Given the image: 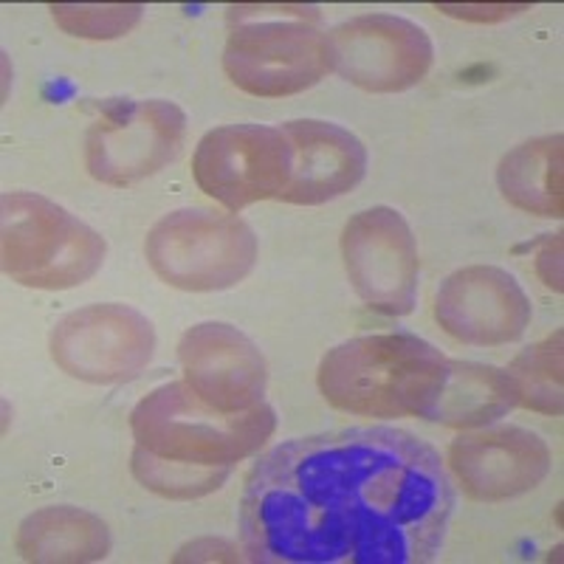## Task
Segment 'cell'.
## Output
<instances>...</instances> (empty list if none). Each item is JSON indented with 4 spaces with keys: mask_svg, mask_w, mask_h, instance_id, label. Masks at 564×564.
<instances>
[{
    "mask_svg": "<svg viewBox=\"0 0 564 564\" xmlns=\"http://www.w3.org/2000/svg\"><path fill=\"white\" fill-rule=\"evenodd\" d=\"M455 491L430 443L390 426L280 443L251 468L240 539L263 564H426Z\"/></svg>",
    "mask_w": 564,
    "mask_h": 564,
    "instance_id": "cell-1",
    "label": "cell"
},
{
    "mask_svg": "<svg viewBox=\"0 0 564 564\" xmlns=\"http://www.w3.org/2000/svg\"><path fill=\"white\" fill-rule=\"evenodd\" d=\"M449 372V359L412 334H376L341 341L319 365L330 406L359 417L426 415Z\"/></svg>",
    "mask_w": 564,
    "mask_h": 564,
    "instance_id": "cell-2",
    "label": "cell"
},
{
    "mask_svg": "<svg viewBox=\"0 0 564 564\" xmlns=\"http://www.w3.org/2000/svg\"><path fill=\"white\" fill-rule=\"evenodd\" d=\"M135 446L164 460L189 466H235L274 435L276 415L257 404L243 412H220L195 395L186 381H173L141 398L130 415Z\"/></svg>",
    "mask_w": 564,
    "mask_h": 564,
    "instance_id": "cell-3",
    "label": "cell"
},
{
    "mask_svg": "<svg viewBox=\"0 0 564 564\" xmlns=\"http://www.w3.org/2000/svg\"><path fill=\"white\" fill-rule=\"evenodd\" d=\"M3 274L26 289L65 291L97 274L102 235L34 193L3 195Z\"/></svg>",
    "mask_w": 564,
    "mask_h": 564,
    "instance_id": "cell-4",
    "label": "cell"
},
{
    "mask_svg": "<svg viewBox=\"0 0 564 564\" xmlns=\"http://www.w3.org/2000/svg\"><path fill=\"white\" fill-rule=\"evenodd\" d=\"M144 249L155 274L181 291L231 289L257 260V238L246 220L204 209L164 215Z\"/></svg>",
    "mask_w": 564,
    "mask_h": 564,
    "instance_id": "cell-5",
    "label": "cell"
},
{
    "mask_svg": "<svg viewBox=\"0 0 564 564\" xmlns=\"http://www.w3.org/2000/svg\"><path fill=\"white\" fill-rule=\"evenodd\" d=\"M330 65L327 34L311 20H254L231 29L224 70L251 97H294L314 88Z\"/></svg>",
    "mask_w": 564,
    "mask_h": 564,
    "instance_id": "cell-6",
    "label": "cell"
},
{
    "mask_svg": "<svg viewBox=\"0 0 564 564\" xmlns=\"http://www.w3.org/2000/svg\"><path fill=\"white\" fill-rule=\"evenodd\" d=\"M184 110L167 99L116 102L90 124L85 167L108 186H128L164 170L181 153Z\"/></svg>",
    "mask_w": 564,
    "mask_h": 564,
    "instance_id": "cell-7",
    "label": "cell"
},
{
    "mask_svg": "<svg viewBox=\"0 0 564 564\" xmlns=\"http://www.w3.org/2000/svg\"><path fill=\"white\" fill-rule=\"evenodd\" d=\"M198 186L226 209L280 198L291 181V144L282 128L226 124L198 141L193 159Z\"/></svg>",
    "mask_w": 564,
    "mask_h": 564,
    "instance_id": "cell-8",
    "label": "cell"
},
{
    "mask_svg": "<svg viewBox=\"0 0 564 564\" xmlns=\"http://www.w3.org/2000/svg\"><path fill=\"white\" fill-rule=\"evenodd\" d=\"M153 350L155 330L148 316L119 302L74 311L52 330V356L59 370L90 384L135 379Z\"/></svg>",
    "mask_w": 564,
    "mask_h": 564,
    "instance_id": "cell-9",
    "label": "cell"
},
{
    "mask_svg": "<svg viewBox=\"0 0 564 564\" xmlns=\"http://www.w3.org/2000/svg\"><path fill=\"white\" fill-rule=\"evenodd\" d=\"M330 65L370 94L415 88L435 63V45L417 23L398 14H361L327 34Z\"/></svg>",
    "mask_w": 564,
    "mask_h": 564,
    "instance_id": "cell-10",
    "label": "cell"
},
{
    "mask_svg": "<svg viewBox=\"0 0 564 564\" xmlns=\"http://www.w3.org/2000/svg\"><path fill=\"white\" fill-rule=\"evenodd\" d=\"M341 257L352 289L372 311L412 314L417 300V246L404 215L390 206L359 212L341 231Z\"/></svg>",
    "mask_w": 564,
    "mask_h": 564,
    "instance_id": "cell-11",
    "label": "cell"
},
{
    "mask_svg": "<svg viewBox=\"0 0 564 564\" xmlns=\"http://www.w3.org/2000/svg\"><path fill=\"white\" fill-rule=\"evenodd\" d=\"M435 316L463 345L500 347L531 325V300L508 271L468 265L446 276L435 296Z\"/></svg>",
    "mask_w": 564,
    "mask_h": 564,
    "instance_id": "cell-12",
    "label": "cell"
},
{
    "mask_svg": "<svg viewBox=\"0 0 564 564\" xmlns=\"http://www.w3.org/2000/svg\"><path fill=\"white\" fill-rule=\"evenodd\" d=\"M186 387L220 412H243L263 404L269 367L263 352L238 327L200 322L178 341Z\"/></svg>",
    "mask_w": 564,
    "mask_h": 564,
    "instance_id": "cell-13",
    "label": "cell"
},
{
    "mask_svg": "<svg viewBox=\"0 0 564 564\" xmlns=\"http://www.w3.org/2000/svg\"><path fill=\"white\" fill-rule=\"evenodd\" d=\"M449 468L468 497L500 502L545 480L551 471V449L536 432L522 426H482L452 443Z\"/></svg>",
    "mask_w": 564,
    "mask_h": 564,
    "instance_id": "cell-14",
    "label": "cell"
},
{
    "mask_svg": "<svg viewBox=\"0 0 564 564\" xmlns=\"http://www.w3.org/2000/svg\"><path fill=\"white\" fill-rule=\"evenodd\" d=\"M282 133L291 144V181L280 200L327 204L365 178L367 150L350 130L322 119H296Z\"/></svg>",
    "mask_w": 564,
    "mask_h": 564,
    "instance_id": "cell-15",
    "label": "cell"
},
{
    "mask_svg": "<svg viewBox=\"0 0 564 564\" xmlns=\"http://www.w3.org/2000/svg\"><path fill=\"white\" fill-rule=\"evenodd\" d=\"M513 406H517V392L506 370L475 365V361H449L446 381L423 417L455 430H475L497 421Z\"/></svg>",
    "mask_w": 564,
    "mask_h": 564,
    "instance_id": "cell-16",
    "label": "cell"
},
{
    "mask_svg": "<svg viewBox=\"0 0 564 564\" xmlns=\"http://www.w3.org/2000/svg\"><path fill=\"white\" fill-rule=\"evenodd\" d=\"M18 551L29 562H99L110 551V533L83 508H43L20 525Z\"/></svg>",
    "mask_w": 564,
    "mask_h": 564,
    "instance_id": "cell-17",
    "label": "cell"
},
{
    "mask_svg": "<svg viewBox=\"0 0 564 564\" xmlns=\"http://www.w3.org/2000/svg\"><path fill=\"white\" fill-rule=\"evenodd\" d=\"M562 133L539 135L500 161V193L517 209L539 218H562Z\"/></svg>",
    "mask_w": 564,
    "mask_h": 564,
    "instance_id": "cell-18",
    "label": "cell"
},
{
    "mask_svg": "<svg viewBox=\"0 0 564 564\" xmlns=\"http://www.w3.org/2000/svg\"><path fill=\"white\" fill-rule=\"evenodd\" d=\"M562 330L522 350L508 367L517 404L545 415H562Z\"/></svg>",
    "mask_w": 564,
    "mask_h": 564,
    "instance_id": "cell-19",
    "label": "cell"
},
{
    "mask_svg": "<svg viewBox=\"0 0 564 564\" xmlns=\"http://www.w3.org/2000/svg\"><path fill=\"white\" fill-rule=\"evenodd\" d=\"M231 466H189V463H175L155 457L135 446L133 452V475L150 491L173 500H189V497H204V494L220 488V482L229 477Z\"/></svg>",
    "mask_w": 564,
    "mask_h": 564,
    "instance_id": "cell-20",
    "label": "cell"
},
{
    "mask_svg": "<svg viewBox=\"0 0 564 564\" xmlns=\"http://www.w3.org/2000/svg\"><path fill=\"white\" fill-rule=\"evenodd\" d=\"M54 20L63 32L85 40H116L135 29L144 14L139 3H54Z\"/></svg>",
    "mask_w": 564,
    "mask_h": 564,
    "instance_id": "cell-21",
    "label": "cell"
},
{
    "mask_svg": "<svg viewBox=\"0 0 564 564\" xmlns=\"http://www.w3.org/2000/svg\"><path fill=\"white\" fill-rule=\"evenodd\" d=\"M536 271L545 285L562 291V235H553L536 254Z\"/></svg>",
    "mask_w": 564,
    "mask_h": 564,
    "instance_id": "cell-22",
    "label": "cell"
}]
</instances>
